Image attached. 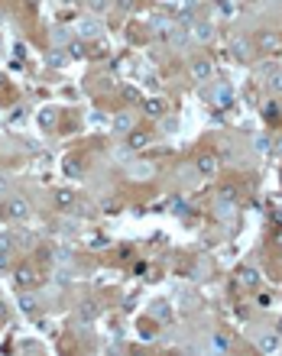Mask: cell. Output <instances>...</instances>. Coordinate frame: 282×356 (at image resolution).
I'll return each mask as SVG.
<instances>
[{
    "instance_id": "obj_1",
    "label": "cell",
    "mask_w": 282,
    "mask_h": 356,
    "mask_svg": "<svg viewBox=\"0 0 282 356\" xmlns=\"http://www.w3.org/2000/svg\"><path fill=\"white\" fill-rule=\"evenodd\" d=\"M257 46H260L263 52H269V55H272V52H279V49H282V36H279V33H272V29H266V33H260Z\"/></svg>"
},
{
    "instance_id": "obj_2",
    "label": "cell",
    "mask_w": 282,
    "mask_h": 356,
    "mask_svg": "<svg viewBox=\"0 0 282 356\" xmlns=\"http://www.w3.org/2000/svg\"><path fill=\"white\" fill-rule=\"evenodd\" d=\"M227 52H231V58H237V62H246V58H250V42H246L243 36H237V39H231Z\"/></svg>"
},
{
    "instance_id": "obj_3",
    "label": "cell",
    "mask_w": 282,
    "mask_h": 356,
    "mask_svg": "<svg viewBox=\"0 0 282 356\" xmlns=\"http://www.w3.org/2000/svg\"><path fill=\"white\" fill-rule=\"evenodd\" d=\"M149 29H153L156 36H172V33H175V26H172V20H169V16L156 13L153 20H149Z\"/></svg>"
},
{
    "instance_id": "obj_4",
    "label": "cell",
    "mask_w": 282,
    "mask_h": 356,
    "mask_svg": "<svg viewBox=\"0 0 282 356\" xmlns=\"http://www.w3.org/2000/svg\"><path fill=\"white\" fill-rule=\"evenodd\" d=\"M191 75H195V78H198V81H208V78H211V75H214V65H211V62H208V58H198V62H195V65H191Z\"/></svg>"
},
{
    "instance_id": "obj_5",
    "label": "cell",
    "mask_w": 282,
    "mask_h": 356,
    "mask_svg": "<svg viewBox=\"0 0 282 356\" xmlns=\"http://www.w3.org/2000/svg\"><path fill=\"white\" fill-rule=\"evenodd\" d=\"M149 314H153L156 320H162V324H165V320H172V305H169V301H153Z\"/></svg>"
},
{
    "instance_id": "obj_6",
    "label": "cell",
    "mask_w": 282,
    "mask_h": 356,
    "mask_svg": "<svg viewBox=\"0 0 282 356\" xmlns=\"http://www.w3.org/2000/svg\"><path fill=\"white\" fill-rule=\"evenodd\" d=\"M13 279H16V285H20V288H30V285H36V272H33L30 265H20Z\"/></svg>"
},
{
    "instance_id": "obj_7",
    "label": "cell",
    "mask_w": 282,
    "mask_h": 356,
    "mask_svg": "<svg viewBox=\"0 0 282 356\" xmlns=\"http://www.w3.org/2000/svg\"><path fill=\"white\" fill-rule=\"evenodd\" d=\"M98 314H101V311H98L94 301H81V305H78V317H81V324H91Z\"/></svg>"
},
{
    "instance_id": "obj_8",
    "label": "cell",
    "mask_w": 282,
    "mask_h": 356,
    "mask_svg": "<svg viewBox=\"0 0 282 356\" xmlns=\"http://www.w3.org/2000/svg\"><path fill=\"white\" fill-rule=\"evenodd\" d=\"M78 36H84V39H94V36H101V26L94 23V20H78Z\"/></svg>"
},
{
    "instance_id": "obj_9",
    "label": "cell",
    "mask_w": 282,
    "mask_h": 356,
    "mask_svg": "<svg viewBox=\"0 0 282 356\" xmlns=\"http://www.w3.org/2000/svg\"><path fill=\"white\" fill-rule=\"evenodd\" d=\"M143 110H146V117H162L165 101H162V97H149V101L143 104Z\"/></svg>"
},
{
    "instance_id": "obj_10",
    "label": "cell",
    "mask_w": 282,
    "mask_h": 356,
    "mask_svg": "<svg viewBox=\"0 0 282 356\" xmlns=\"http://www.w3.org/2000/svg\"><path fill=\"white\" fill-rule=\"evenodd\" d=\"M240 282L246 285V288H257V285H260V272L253 269V265H243V269H240Z\"/></svg>"
},
{
    "instance_id": "obj_11",
    "label": "cell",
    "mask_w": 282,
    "mask_h": 356,
    "mask_svg": "<svg viewBox=\"0 0 282 356\" xmlns=\"http://www.w3.org/2000/svg\"><path fill=\"white\" fill-rule=\"evenodd\" d=\"M198 172L205 175V178H211V175L217 172V159H214V156H201V159H198Z\"/></svg>"
},
{
    "instance_id": "obj_12",
    "label": "cell",
    "mask_w": 282,
    "mask_h": 356,
    "mask_svg": "<svg viewBox=\"0 0 282 356\" xmlns=\"http://www.w3.org/2000/svg\"><path fill=\"white\" fill-rule=\"evenodd\" d=\"M26 214H30V204H26V201L16 198V201L7 204V217H26Z\"/></svg>"
},
{
    "instance_id": "obj_13",
    "label": "cell",
    "mask_w": 282,
    "mask_h": 356,
    "mask_svg": "<svg viewBox=\"0 0 282 356\" xmlns=\"http://www.w3.org/2000/svg\"><path fill=\"white\" fill-rule=\"evenodd\" d=\"M260 350L263 353H276L279 350V334H263L260 337Z\"/></svg>"
},
{
    "instance_id": "obj_14",
    "label": "cell",
    "mask_w": 282,
    "mask_h": 356,
    "mask_svg": "<svg viewBox=\"0 0 282 356\" xmlns=\"http://www.w3.org/2000/svg\"><path fill=\"white\" fill-rule=\"evenodd\" d=\"M114 130H117V133L133 130V117H130V113H117V117H114Z\"/></svg>"
},
{
    "instance_id": "obj_15",
    "label": "cell",
    "mask_w": 282,
    "mask_h": 356,
    "mask_svg": "<svg viewBox=\"0 0 282 356\" xmlns=\"http://www.w3.org/2000/svg\"><path fill=\"white\" fill-rule=\"evenodd\" d=\"M191 29H195V39L208 42L211 36H214V29H211V23H191Z\"/></svg>"
},
{
    "instance_id": "obj_16",
    "label": "cell",
    "mask_w": 282,
    "mask_h": 356,
    "mask_svg": "<svg viewBox=\"0 0 282 356\" xmlns=\"http://www.w3.org/2000/svg\"><path fill=\"white\" fill-rule=\"evenodd\" d=\"M20 311H23V314H36V298H33V295H20Z\"/></svg>"
},
{
    "instance_id": "obj_17",
    "label": "cell",
    "mask_w": 282,
    "mask_h": 356,
    "mask_svg": "<svg viewBox=\"0 0 282 356\" xmlns=\"http://www.w3.org/2000/svg\"><path fill=\"white\" fill-rule=\"evenodd\" d=\"M72 201H75V194L68 191V188H59V191H55V204H59V207H68Z\"/></svg>"
},
{
    "instance_id": "obj_18",
    "label": "cell",
    "mask_w": 282,
    "mask_h": 356,
    "mask_svg": "<svg viewBox=\"0 0 282 356\" xmlns=\"http://www.w3.org/2000/svg\"><path fill=\"white\" fill-rule=\"evenodd\" d=\"M143 146H149V133H133L130 136V149H143Z\"/></svg>"
},
{
    "instance_id": "obj_19",
    "label": "cell",
    "mask_w": 282,
    "mask_h": 356,
    "mask_svg": "<svg viewBox=\"0 0 282 356\" xmlns=\"http://www.w3.org/2000/svg\"><path fill=\"white\" fill-rule=\"evenodd\" d=\"M88 249H107L110 246V240L107 236H88V243H84Z\"/></svg>"
},
{
    "instance_id": "obj_20",
    "label": "cell",
    "mask_w": 282,
    "mask_h": 356,
    "mask_svg": "<svg viewBox=\"0 0 282 356\" xmlns=\"http://www.w3.org/2000/svg\"><path fill=\"white\" fill-rule=\"evenodd\" d=\"M269 91L282 94V71H272V75H269Z\"/></svg>"
},
{
    "instance_id": "obj_21",
    "label": "cell",
    "mask_w": 282,
    "mask_h": 356,
    "mask_svg": "<svg viewBox=\"0 0 282 356\" xmlns=\"http://www.w3.org/2000/svg\"><path fill=\"white\" fill-rule=\"evenodd\" d=\"M68 55H72V58H84V55H88L84 42H72V46H68Z\"/></svg>"
},
{
    "instance_id": "obj_22",
    "label": "cell",
    "mask_w": 282,
    "mask_h": 356,
    "mask_svg": "<svg viewBox=\"0 0 282 356\" xmlns=\"http://www.w3.org/2000/svg\"><path fill=\"white\" fill-rule=\"evenodd\" d=\"M49 65H52V68H62V65H65V52H59V49L49 52Z\"/></svg>"
},
{
    "instance_id": "obj_23",
    "label": "cell",
    "mask_w": 282,
    "mask_h": 356,
    "mask_svg": "<svg viewBox=\"0 0 282 356\" xmlns=\"http://www.w3.org/2000/svg\"><path fill=\"white\" fill-rule=\"evenodd\" d=\"M217 104H227V101H231V97H234V91H231V87H217Z\"/></svg>"
},
{
    "instance_id": "obj_24",
    "label": "cell",
    "mask_w": 282,
    "mask_h": 356,
    "mask_svg": "<svg viewBox=\"0 0 282 356\" xmlns=\"http://www.w3.org/2000/svg\"><path fill=\"white\" fill-rule=\"evenodd\" d=\"M214 350H217V353H227V350H231V343H227V337H221V334L214 337Z\"/></svg>"
},
{
    "instance_id": "obj_25",
    "label": "cell",
    "mask_w": 282,
    "mask_h": 356,
    "mask_svg": "<svg viewBox=\"0 0 282 356\" xmlns=\"http://www.w3.org/2000/svg\"><path fill=\"white\" fill-rule=\"evenodd\" d=\"M10 246H13V236L10 233H0V253H10Z\"/></svg>"
},
{
    "instance_id": "obj_26",
    "label": "cell",
    "mask_w": 282,
    "mask_h": 356,
    "mask_svg": "<svg viewBox=\"0 0 282 356\" xmlns=\"http://www.w3.org/2000/svg\"><path fill=\"white\" fill-rule=\"evenodd\" d=\"M39 123H42V127H52V123H55V113H52V110H42V113H39Z\"/></svg>"
},
{
    "instance_id": "obj_27",
    "label": "cell",
    "mask_w": 282,
    "mask_h": 356,
    "mask_svg": "<svg viewBox=\"0 0 282 356\" xmlns=\"http://www.w3.org/2000/svg\"><path fill=\"white\" fill-rule=\"evenodd\" d=\"M65 175H81V165H78L75 159H72V162H65Z\"/></svg>"
},
{
    "instance_id": "obj_28",
    "label": "cell",
    "mask_w": 282,
    "mask_h": 356,
    "mask_svg": "<svg viewBox=\"0 0 282 356\" xmlns=\"http://www.w3.org/2000/svg\"><path fill=\"white\" fill-rule=\"evenodd\" d=\"M234 198H237V188H224L221 191V201H231L234 204Z\"/></svg>"
},
{
    "instance_id": "obj_29",
    "label": "cell",
    "mask_w": 282,
    "mask_h": 356,
    "mask_svg": "<svg viewBox=\"0 0 282 356\" xmlns=\"http://www.w3.org/2000/svg\"><path fill=\"white\" fill-rule=\"evenodd\" d=\"M7 262H10V253H0V269H7Z\"/></svg>"
},
{
    "instance_id": "obj_30",
    "label": "cell",
    "mask_w": 282,
    "mask_h": 356,
    "mask_svg": "<svg viewBox=\"0 0 282 356\" xmlns=\"http://www.w3.org/2000/svg\"><path fill=\"white\" fill-rule=\"evenodd\" d=\"M276 153H279V156H282V136H279V139H276Z\"/></svg>"
},
{
    "instance_id": "obj_31",
    "label": "cell",
    "mask_w": 282,
    "mask_h": 356,
    "mask_svg": "<svg viewBox=\"0 0 282 356\" xmlns=\"http://www.w3.org/2000/svg\"><path fill=\"white\" fill-rule=\"evenodd\" d=\"M279 178H282V172H279Z\"/></svg>"
}]
</instances>
